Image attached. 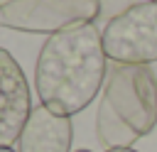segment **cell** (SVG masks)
Listing matches in <instances>:
<instances>
[{
    "instance_id": "277c9868",
    "label": "cell",
    "mask_w": 157,
    "mask_h": 152,
    "mask_svg": "<svg viewBox=\"0 0 157 152\" xmlns=\"http://www.w3.org/2000/svg\"><path fill=\"white\" fill-rule=\"evenodd\" d=\"M101 15V0H10L0 5V25L17 32L56 34L88 25Z\"/></svg>"
},
{
    "instance_id": "3957f363",
    "label": "cell",
    "mask_w": 157,
    "mask_h": 152,
    "mask_svg": "<svg viewBox=\"0 0 157 152\" xmlns=\"http://www.w3.org/2000/svg\"><path fill=\"white\" fill-rule=\"evenodd\" d=\"M103 49L113 64L157 61V2H132L103 27Z\"/></svg>"
},
{
    "instance_id": "8992f818",
    "label": "cell",
    "mask_w": 157,
    "mask_h": 152,
    "mask_svg": "<svg viewBox=\"0 0 157 152\" xmlns=\"http://www.w3.org/2000/svg\"><path fill=\"white\" fill-rule=\"evenodd\" d=\"M71 118L37 105L17 140V152H71Z\"/></svg>"
},
{
    "instance_id": "52a82bcc",
    "label": "cell",
    "mask_w": 157,
    "mask_h": 152,
    "mask_svg": "<svg viewBox=\"0 0 157 152\" xmlns=\"http://www.w3.org/2000/svg\"><path fill=\"white\" fill-rule=\"evenodd\" d=\"M105 152H135L132 147H118V150H105Z\"/></svg>"
},
{
    "instance_id": "30bf717a",
    "label": "cell",
    "mask_w": 157,
    "mask_h": 152,
    "mask_svg": "<svg viewBox=\"0 0 157 152\" xmlns=\"http://www.w3.org/2000/svg\"><path fill=\"white\" fill-rule=\"evenodd\" d=\"M76 152H91V150H76Z\"/></svg>"
},
{
    "instance_id": "8fae6325",
    "label": "cell",
    "mask_w": 157,
    "mask_h": 152,
    "mask_svg": "<svg viewBox=\"0 0 157 152\" xmlns=\"http://www.w3.org/2000/svg\"><path fill=\"white\" fill-rule=\"evenodd\" d=\"M150 2H157V0H150Z\"/></svg>"
},
{
    "instance_id": "6da1fadb",
    "label": "cell",
    "mask_w": 157,
    "mask_h": 152,
    "mask_svg": "<svg viewBox=\"0 0 157 152\" xmlns=\"http://www.w3.org/2000/svg\"><path fill=\"white\" fill-rule=\"evenodd\" d=\"M108 76L103 32L93 22L52 34L34 64V88L44 108L71 118L91 105Z\"/></svg>"
},
{
    "instance_id": "5b68a950",
    "label": "cell",
    "mask_w": 157,
    "mask_h": 152,
    "mask_svg": "<svg viewBox=\"0 0 157 152\" xmlns=\"http://www.w3.org/2000/svg\"><path fill=\"white\" fill-rule=\"evenodd\" d=\"M32 115L29 83L17 59L0 47V147L20 140Z\"/></svg>"
},
{
    "instance_id": "9c48e42d",
    "label": "cell",
    "mask_w": 157,
    "mask_h": 152,
    "mask_svg": "<svg viewBox=\"0 0 157 152\" xmlns=\"http://www.w3.org/2000/svg\"><path fill=\"white\" fill-rule=\"evenodd\" d=\"M5 2H10V0H0V5H5Z\"/></svg>"
},
{
    "instance_id": "ba28073f",
    "label": "cell",
    "mask_w": 157,
    "mask_h": 152,
    "mask_svg": "<svg viewBox=\"0 0 157 152\" xmlns=\"http://www.w3.org/2000/svg\"><path fill=\"white\" fill-rule=\"evenodd\" d=\"M0 152H15L12 147H0Z\"/></svg>"
},
{
    "instance_id": "7a4b0ae2",
    "label": "cell",
    "mask_w": 157,
    "mask_h": 152,
    "mask_svg": "<svg viewBox=\"0 0 157 152\" xmlns=\"http://www.w3.org/2000/svg\"><path fill=\"white\" fill-rule=\"evenodd\" d=\"M157 125V76L145 64H113L96 113V135L105 150L130 147Z\"/></svg>"
}]
</instances>
